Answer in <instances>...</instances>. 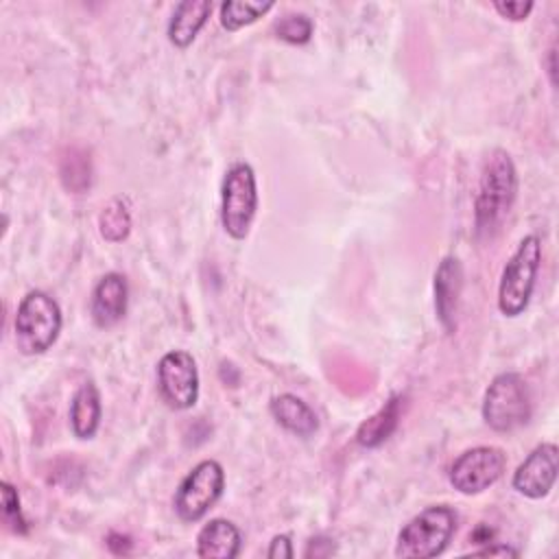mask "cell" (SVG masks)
I'll return each mask as SVG.
<instances>
[{
    "mask_svg": "<svg viewBox=\"0 0 559 559\" xmlns=\"http://www.w3.org/2000/svg\"><path fill=\"white\" fill-rule=\"evenodd\" d=\"M518 192V173L511 155L502 148L491 151L487 157L483 173H480V183H478V194L474 203V223H476V234H491L500 221L509 214Z\"/></svg>",
    "mask_w": 559,
    "mask_h": 559,
    "instance_id": "obj_1",
    "label": "cell"
},
{
    "mask_svg": "<svg viewBox=\"0 0 559 559\" xmlns=\"http://www.w3.org/2000/svg\"><path fill=\"white\" fill-rule=\"evenodd\" d=\"M61 308L44 290H31L22 297L15 312V343L26 356L50 349L61 332Z\"/></svg>",
    "mask_w": 559,
    "mask_h": 559,
    "instance_id": "obj_2",
    "label": "cell"
},
{
    "mask_svg": "<svg viewBox=\"0 0 559 559\" xmlns=\"http://www.w3.org/2000/svg\"><path fill=\"white\" fill-rule=\"evenodd\" d=\"M542 262V242L535 234L524 236L502 269L498 284V310L504 317H520L533 295Z\"/></svg>",
    "mask_w": 559,
    "mask_h": 559,
    "instance_id": "obj_3",
    "label": "cell"
},
{
    "mask_svg": "<svg viewBox=\"0 0 559 559\" xmlns=\"http://www.w3.org/2000/svg\"><path fill=\"white\" fill-rule=\"evenodd\" d=\"M456 531V513L445 504L428 507L415 515L397 535L395 555L402 559L439 557Z\"/></svg>",
    "mask_w": 559,
    "mask_h": 559,
    "instance_id": "obj_4",
    "label": "cell"
},
{
    "mask_svg": "<svg viewBox=\"0 0 559 559\" xmlns=\"http://www.w3.org/2000/svg\"><path fill=\"white\" fill-rule=\"evenodd\" d=\"M258 212V183L249 164L236 162L221 183V225L234 240H245Z\"/></svg>",
    "mask_w": 559,
    "mask_h": 559,
    "instance_id": "obj_5",
    "label": "cell"
},
{
    "mask_svg": "<svg viewBox=\"0 0 559 559\" xmlns=\"http://www.w3.org/2000/svg\"><path fill=\"white\" fill-rule=\"evenodd\" d=\"M483 419L496 432H513L531 419V393L520 373H498L483 397Z\"/></svg>",
    "mask_w": 559,
    "mask_h": 559,
    "instance_id": "obj_6",
    "label": "cell"
},
{
    "mask_svg": "<svg viewBox=\"0 0 559 559\" xmlns=\"http://www.w3.org/2000/svg\"><path fill=\"white\" fill-rule=\"evenodd\" d=\"M225 472L214 459L197 463L175 493V511L183 522H199L223 496Z\"/></svg>",
    "mask_w": 559,
    "mask_h": 559,
    "instance_id": "obj_7",
    "label": "cell"
},
{
    "mask_svg": "<svg viewBox=\"0 0 559 559\" xmlns=\"http://www.w3.org/2000/svg\"><path fill=\"white\" fill-rule=\"evenodd\" d=\"M504 467H507V454L500 448L476 445L454 459V463L450 465L448 478L456 491L465 496H474L489 489L493 483H498L504 474Z\"/></svg>",
    "mask_w": 559,
    "mask_h": 559,
    "instance_id": "obj_8",
    "label": "cell"
},
{
    "mask_svg": "<svg viewBox=\"0 0 559 559\" xmlns=\"http://www.w3.org/2000/svg\"><path fill=\"white\" fill-rule=\"evenodd\" d=\"M157 389L166 406L188 411L199 400V371L186 349L166 352L157 362Z\"/></svg>",
    "mask_w": 559,
    "mask_h": 559,
    "instance_id": "obj_9",
    "label": "cell"
},
{
    "mask_svg": "<svg viewBox=\"0 0 559 559\" xmlns=\"http://www.w3.org/2000/svg\"><path fill=\"white\" fill-rule=\"evenodd\" d=\"M559 469V450L555 443H539L513 472L511 487L531 500L550 493Z\"/></svg>",
    "mask_w": 559,
    "mask_h": 559,
    "instance_id": "obj_10",
    "label": "cell"
},
{
    "mask_svg": "<svg viewBox=\"0 0 559 559\" xmlns=\"http://www.w3.org/2000/svg\"><path fill=\"white\" fill-rule=\"evenodd\" d=\"M463 290V266L459 258L445 255L435 271V310L448 334L456 332L459 301Z\"/></svg>",
    "mask_w": 559,
    "mask_h": 559,
    "instance_id": "obj_11",
    "label": "cell"
},
{
    "mask_svg": "<svg viewBox=\"0 0 559 559\" xmlns=\"http://www.w3.org/2000/svg\"><path fill=\"white\" fill-rule=\"evenodd\" d=\"M127 301H129V286L124 275L116 271L105 273L92 290V299H90L92 321L103 330L114 328L127 314Z\"/></svg>",
    "mask_w": 559,
    "mask_h": 559,
    "instance_id": "obj_12",
    "label": "cell"
},
{
    "mask_svg": "<svg viewBox=\"0 0 559 559\" xmlns=\"http://www.w3.org/2000/svg\"><path fill=\"white\" fill-rule=\"evenodd\" d=\"M242 535L229 520L214 518L197 535V555L201 559H234L240 555Z\"/></svg>",
    "mask_w": 559,
    "mask_h": 559,
    "instance_id": "obj_13",
    "label": "cell"
},
{
    "mask_svg": "<svg viewBox=\"0 0 559 559\" xmlns=\"http://www.w3.org/2000/svg\"><path fill=\"white\" fill-rule=\"evenodd\" d=\"M273 419L284 428L288 430L290 435L295 437H301V439H308L317 432L319 428V419L314 415V411L297 395L293 393H282V395H275L271 400V406H269Z\"/></svg>",
    "mask_w": 559,
    "mask_h": 559,
    "instance_id": "obj_14",
    "label": "cell"
},
{
    "mask_svg": "<svg viewBox=\"0 0 559 559\" xmlns=\"http://www.w3.org/2000/svg\"><path fill=\"white\" fill-rule=\"evenodd\" d=\"M212 13L210 0H183L175 7L168 22V41L177 48H188Z\"/></svg>",
    "mask_w": 559,
    "mask_h": 559,
    "instance_id": "obj_15",
    "label": "cell"
},
{
    "mask_svg": "<svg viewBox=\"0 0 559 559\" xmlns=\"http://www.w3.org/2000/svg\"><path fill=\"white\" fill-rule=\"evenodd\" d=\"M103 404L100 393L92 380L83 382L70 402V428L79 439H92L100 426Z\"/></svg>",
    "mask_w": 559,
    "mask_h": 559,
    "instance_id": "obj_16",
    "label": "cell"
},
{
    "mask_svg": "<svg viewBox=\"0 0 559 559\" xmlns=\"http://www.w3.org/2000/svg\"><path fill=\"white\" fill-rule=\"evenodd\" d=\"M404 408V395H393L386 400V404L373 413L369 419H365L356 430V441L362 448H378L382 445L397 428L400 417Z\"/></svg>",
    "mask_w": 559,
    "mask_h": 559,
    "instance_id": "obj_17",
    "label": "cell"
},
{
    "mask_svg": "<svg viewBox=\"0 0 559 559\" xmlns=\"http://www.w3.org/2000/svg\"><path fill=\"white\" fill-rule=\"evenodd\" d=\"M275 7L273 0L253 2V0H225L221 4V24L227 31H238L242 26L253 24L264 13H269Z\"/></svg>",
    "mask_w": 559,
    "mask_h": 559,
    "instance_id": "obj_18",
    "label": "cell"
},
{
    "mask_svg": "<svg viewBox=\"0 0 559 559\" xmlns=\"http://www.w3.org/2000/svg\"><path fill=\"white\" fill-rule=\"evenodd\" d=\"M98 227H100V236L109 242H120L129 236L131 231V216L124 207V203L120 199H111L100 216H98Z\"/></svg>",
    "mask_w": 559,
    "mask_h": 559,
    "instance_id": "obj_19",
    "label": "cell"
},
{
    "mask_svg": "<svg viewBox=\"0 0 559 559\" xmlns=\"http://www.w3.org/2000/svg\"><path fill=\"white\" fill-rule=\"evenodd\" d=\"M273 33L277 39H282L286 44L301 46V44L310 41V37H312V20L304 13H290L273 26Z\"/></svg>",
    "mask_w": 559,
    "mask_h": 559,
    "instance_id": "obj_20",
    "label": "cell"
},
{
    "mask_svg": "<svg viewBox=\"0 0 559 559\" xmlns=\"http://www.w3.org/2000/svg\"><path fill=\"white\" fill-rule=\"evenodd\" d=\"M0 487H2V520H4L7 528L13 531V533L24 535L28 531V522L22 515L17 489L11 483H7V480H2Z\"/></svg>",
    "mask_w": 559,
    "mask_h": 559,
    "instance_id": "obj_21",
    "label": "cell"
},
{
    "mask_svg": "<svg viewBox=\"0 0 559 559\" xmlns=\"http://www.w3.org/2000/svg\"><path fill=\"white\" fill-rule=\"evenodd\" d=\"M493 9L511 22H520V20L528 17V13L533 11V2L531 0H498V2H493Z\"/></svg>",
    "mask_w": 559,
    "mask_h": 559,
    "instance_id": "obj_22",
    "label": "cell"
},
{
    "mask_svg": "<svg viewBox=\"0 0 559 559\" xmlns=\"http://www.w3.org/2000/svg\"><path fill=\"white\" fill-rule=\"evenodd\" d=\"M293 552V544L288 535H275L266 548V557L269 559H290Z\"/></svg>",
    "mask_w": 559,
    "mask_h": 559,
    "instance_id": "obj_23",
    "label": "cell"
},
{
    "mask_svg": "<svg viewBox=\"0 0 559 559\" xmlns=\"http://www.w3.org/2000/svg\"><path fill=\"white\" fill-rule=\"evenodd\" d=\"M334 552V544L328 537H314L308 542L304 557H328Z\"/></svg>",
    "mask_w": 559,
    "mask_h": 559,
    "instance_id": "obj_24",
    "label": "cell"
},
{
    "mask_svg": "<svg viewBox=\"0 0 559 559\" xmlns=\"http://www.w3.org/2000/svg\"><path fill=\"white\" fill-rule=\"evenodd\" d=\"M472 555H476V557H518V550L507 546V544H491L489 542L485 548L474 550Z\"/></svg>",
    "mask_w": 559,
    "mask_h": 559,
    "instance_id": "obj_25",
    "label": "cell"
}]
</instances>
